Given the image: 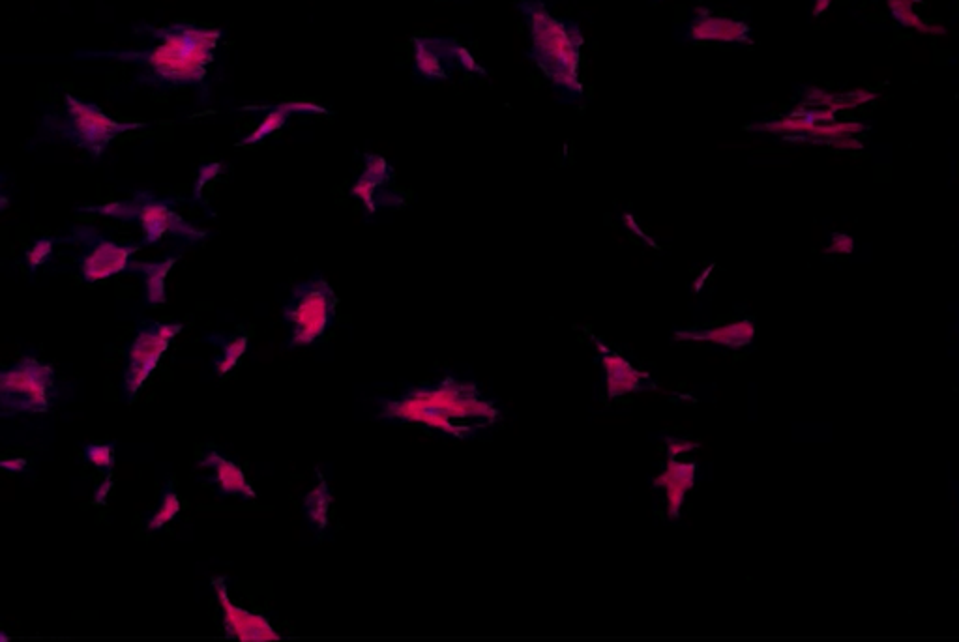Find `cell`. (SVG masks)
<instances>
[{
  "label": "cell",
  "instance_id": "obj_1",
  "mask_svg": "<svg viewBox=\"0 0 959 642\" xmlns=\"http://www.w3.org/2000/svg\"><path fill=\"white\" fill-rule=\"evenodd\" d=\"M381 418L426 425L448 437L467 438L501 418V410L486 399L474 382L454 377L411 388L398 399L381 403Z\"/></svg>",
  "mask_w": 959,
  "mask_h": 642
},
{
  "label": "cell",
  "instance_id": "obj_2",
  "mask_svg": "<svg viewBox=\"0 0 959 642\" xmlns=\"http://www.w3.org/2000/svg\"><path fill=\"white\" fill-rule=\"evenodd\" d=\"M145 30L160 44L145 51H105L92 53V57H107L137 64L143 68L139 81L148 85L203 83L208 64L214 57V49L222 36L220 30L182 23L160 29L145 27Z\"/></svg>",
  "mask_w": 959,
  "mask_h": 642
},
{
  "label": "cell",
  "instance_id": "obj_3",
  "mask_svg": "<svg viewBox=\"0 0 959 642\" xmlns=\"http://www.w3.org/2000/svg\"><path fill=\"white\" fill-rule=\"evenodd\" d=\"M45 128L59 133L62 139L100 158L109 145L124 133L145 128L141 122H120L109 117L96 103L79 100L72 94L64 96V113L44 118Z\"/></svg>",
  "mask_w": 959,
  "mask_h": 642
},
{
  "label": "cell",
  "instance_id": "obj_4",
  "mask_svg": "<svg viewBox=\"0 0 959 642\" xmlns=\"http://www.w3.org/2000/svg\"><path fill=\"white\" fill-rule=\"evenodd\" d=\"M81 212H92L120 221H137L143 229V244H158L165 234L180 236L188 242H199L205 233L180 218L173 199H160L150 191H135L132 199L113 201L107 205L83 206Z\"/></svg>",
  "mask_w": 959,
  "mask_h": 642
},
{
  "label": "cell",
  "instance_id": "obj_5",
  "mask_svg": "<svg viewBox=\"0 0 959 642\" xmlns=\"http://www.w3.org/2000/svg\"><path fill=\"white\" fill-rule=\"evenodd\" d=\"M336 313V294L325 279H311L293 289L291 302L283 309L285 321L293 328L291 345L310 347L325 336Z\"/></svg>",
  "mask_w": 959,
  "mask_h": 642
},
{
  "label": "cell",
  "instance_id": "obj_6",
  "mask_svg": "<svg viewBox=\"0 0 959 642\" xmlns=\"http://www.w3.org/2000/svg\"><path fill=\"white\" fill-rule=\"evenodd\" d=\"M53 380V369L34 358H25L0 371V409L6 410L4 414L45 412L49 409Z\"/></svg>",
  "mask_w": 959,
  "mask_h": 642
},
{
  "label": "cell",
  "instance_id": "obj_7",
  "mask_svg": "<svg viewBox=\"0 0 959 642\" xmlns=\"http://www.w3.org/2000/svg\"><path fill=\"white\" fill-rule=\"evenodd\" d=\"M182 332V324L177 322H156L137 332L128 351V367L124 373V386L128 399L143 388L152 371L158 367L163 354L169 349L171 341Z\"/></svg>",
  "mask_w": 959,
  "mask_h": 642
},
{
  "label": "cell",
  "instance_id": "obj_8",
  "mask_svg": "<svg viewBox=\"0 0 959 642\" xmlns=\"http://www.w3.org/2000/svg\"><path fill=\"white\" fill-rule=\"evenodd\" d=\"M66 240H77L87 248L85 255L79 259L81 276L87 283L128 272L133 255L139 251V246H126L105 238L94 227H77L72 238H64L62 242Z\"/></svg>",
  "mask_w": 959,
  "mask_h": 642
},
{
  "label": "cell",
  "instance_id": "obj_9",
  "mask_svg": "<svg viewBox=\"0 0 959 642\" xmlns=\"http://www.w3.org/2000/svg\"><path fill=\"white\" fill-rule=\"evenodd\" d=\"M212 588L222 607L223 628L227 637H235L242 642L280 641L281 635L272 628L263 614H255L238 607L229 598V588L223 579H212Z\"/></svg>",
  "mask_w": 959,
  "mask_h": 642
},
{
  "label": "cell",
  "instance_id": "obj_10",
  "mask_svg": "<svg viewBox=\"0 0 959 642\" xmlns=\"http://www.w3.org/2000/svg\"><path fill=\"white\" fill-rule=\"evenodd\" d=\"M201 468H207V470L214 472L212 482L218 485L220 493L225 497H240L244 500H255L257 498V493L251 487L250 480L244 474L242 467L235 461L223 457L222 453L214 452V450L205 453V457L201 459Z\"/></svg>",
  "mask_w": 959,
  "mask_h": 642
},
{
  "label": "cell",
  "instance_id": "obj_11",
  "mask_svg": "<svg viewBox=\"0 0 959 642\" xmlns=\"http://www.w3.org/2000/svg\"><path fill=\"white\" fill-rule=\"evenodd\" d=\"M656 487H664L667 497L669 517H679L680 508L686 500L688 491L694 487L695 465L679 461V457H669L664 472L656 478Z\"/></svg>",
  "mask_w": 959,
  "mask_h": 642
},
{
  "label": "cell",
  "instance_id": "obj_12",
  "mask_svg": "<svg viewBox=\"0 0 959 642\" xmlns=\"http://www.w3.org/2000/svg\"><path fill=\"white\" fill-rule=\"evenodd\" d=\"M602 365L605 369L607 394L611 397L634 394L643 388V379H647L643 373L634 369L630 362H626L617 354H605Z\"/></svg>",
  "mask_w": 959,
  "mask_h": 642
},
{
  "label": "cell",
  "instance_id": "obj_13",
  "mask_svg": "<svg viewBox=\"0 0 959 642\" xmlns=\"http://www.w3.org/2000/svg\"><path fill=\"white\" fill-rule=\"evenodd\" d=\"M177 263V257H169L165 261L158 263H130L128 272H139L145 279V289H147V302L152 306L163 304L165 298V279L169 276L171 268Z\"/></svg>",
  "mask_w": 959,
  "mask_h": 642
},
{
  "label": "cell",
  "instance_id": "obj_14",
  "mask_svg": "<svg viewBox=\"0 0 959 642\" xmlns=\"http://www.w3.org/2000/svg\"><path fill=\"white\" fill-rule=\"evenodd\" d=\"M332 504H334V497H332V491L326 483L325 474L317 472V485L310 489L304 497V510H306V517H308L311 525L319 528V530H326L328 521H330Z\"/></svg>",
  "mask_w": 959,
  "mask_h": 642
},
{
  "label": "cell",
  "instance_id": "obj_15",
  "mask_svg": "<svg viewBox=\"0 0 959 642\" xmlns=\"http://www.w3.org/2000/svg\"><path fill=\"white\" fill-rule=\"evenodd\" d=\"M210 341L220 347V356L216 358V373L222 375V377H225L227 373H231L237 367L238 362L242 360V356L248 351V343H250L246 336H214L210 337Z\"/></svg>",
  "mask_w": 959,
  "mask_h": 642
},
{
  "label": "cell",
  "instance_id": "obj_16",
  "mask_svg": "<svg viewBox=\"0 0 959 642\" xmlns=\"http://www.w3.org/2000/svg\"><path fill=\"white\" fill-rule=\"evenodd\" d=\"M690 337H699V339H707V341H714V343H720V345H727L731 349H738V347L752 341L753 328L750 324L744 322V324L725 326L722 330H712V332H707L703 336Z\"/></svg>",
  "mask_w": 959,
  "mask_h": 642
},
{
  "label": "cell",
  "instance_id": "obj_17",
  "mask_svg": "<svg viewBox=\"0 0 959 642\" xmlns=\"http://www.w3.org/2000/svg\"><path fill=\"white\" fill-rule=\"evenodd\" d=\"M178 511H180V498H178L177 491L169 487V489L163 493L160 508L148 519V530H150V532H156V530H160L163 526L169 525V523L177 517Z\"/></svg>",
  "mask_w": 959,
  "mask_h": 642
},
{
  "label": "cell",
  "instance_id": "obj_18",
  "mask_svg": "<svg viewBox=\"0 0 959 642\" xmlns=\"http://www.w3.org/2000/svg\"><path fill=\"white\" fill-rule=\"evenodd\" d=\"M53 246H55V240H51V238H40L32 244V248L25 253V263L32 272L49 261V257L53 253Z\"/></svg>",
  "mask_w": 959,
  "mask_h": 642
},
{
  "label": "cell",
  "instance_id": "obj_19",
  "mask_svg": "<svg viewBox=\"0 0 959 642\" xmlns=\"http://www.w3.org/2000/svg\"><path fill=\"white\" fill-rule=\"evenodd\" d=\"M113 444H90L85 448V457L94 467L111 468L113 465Z\"/></svg>",
  "mask_w": 959,
  "mask_h": 642
},
{
  "label": "cell",
  "instance_id": "obj_20",
  "mask_svg": "<svg viewBox=\"0 0 959 642\" xmlns=\"http://www.w3.org/2000/svg\"><path fill=\"white\" fill-rule=\"evenodd\" d=\"M697 448V442L690 440H680V438H667V453L669 457H679L682 453H690Z\"/></svg>",
  "mask_w": 959,
  "mask_h": 642
},
{
  "label": "cell",
  "instance_id": "obj_21",
  "mask_svg": "<svg viewBox=\"0 0 959 642\" xmlns=\"http://www.w3.org/2000/svg\"><path fill=\"white\" fill-rule=\"evenodd\" d=\"M0 468L8 470V472H23L27 468V461L25 459H2Z\"/></svg>",
  "mask_w": 959,
  "mask_h": 642
},
{
  "label": "cell",
  "instance_id": "obj_22",
  "mask_svg": "<svg viewBox=\"0 0 959 642\" xmlns=\"http://www.w3.org/2000/svg\"><path fill=\"white\" fill-rule=\"evenodd\" d=\"M111 489H113V480H111V478H107V480H105V482L102 483L98 489H96V493H94V502H96V504H104L105 500H107V497H109V493H111Z\"/></svg>",
  "mask_w": 959,
  "mask_h": 642
},
{
  "label": "cell",
  "instance_id": "obj_23",
  "mask_svg": "<svg viewBox=\"0 0 959 642\" xmlns=\"http://www.w3.org/2000/svg\"><path fill=\"white\" fill-rule=\"evenodd\" d=\"M8 205H10V201H8V197H6V195L2 193V190H0V210H6V208H8Z\"/></svg>",
  "mask_w": 959,
  "mask_h": 642
},
{
  "label": "cell",
  "instance_id": "obj_24",
  "mask_svg": "<svg viewBox=\"0 0 959 642\" xmlns=\"http://www.w3.org/2000/svg\"><path fill=\"white\" fill-rule=\"evenodd\" d=\"M8 641H10V637H8L6 633H2V631H0V642H8Z\"/></svg>",
  "mask_w": 959,
  "mask_h": 642
}]
</instances>
